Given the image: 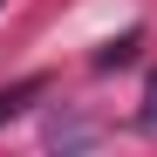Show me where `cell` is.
<instances>
[{
	"label": "cell",
	"mask_w": 157,
	"mask_h": 157,
	"mask_svg": "<svg viewBox=\"0 0 157 157\" xmlns=\"http://www.w3.org/2000/svg\"><path fill=\"white\" fill-rule=\"evenodd\" d=\"M28 96H34V82H21L14 96H0V116H14V109H21V102H28Z\"/></svg>",
	"instance_id": "2"
},
{
	"label": "cell",
	"mask_w": 157,
	"mask_h": 157,
	"mask_svg": "<svg viewBox=\"0 0 157 157\" xmlns=\"http://www.w3.org/2000/svg\"><path fill=\"white\" fill-rule=\"evenodd\" d=\"M144 123L157 130V75H150V89H144Z\"/></svg>",
	"instance_id": "3"
},
{
	"label": "cell",
	"mask_w": 157,
	"mask_h": 157,
	"mask_svg": "<svg viewBox=\"0 0 157 157\" xmlns=\"http://www.w3.org/2000/svg\"><path fill=\"white\" fill-rule=\"evenodd\" d=\"M130 55H137V34H123V41H109V48L96 55V68H116V62H130Z\"/></svg>",
	"instance_id": "1"
}]
</instances>
